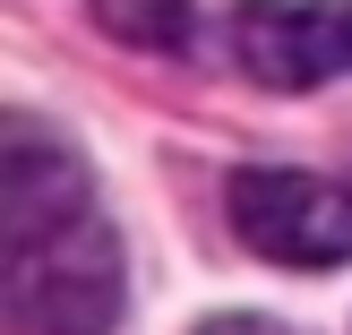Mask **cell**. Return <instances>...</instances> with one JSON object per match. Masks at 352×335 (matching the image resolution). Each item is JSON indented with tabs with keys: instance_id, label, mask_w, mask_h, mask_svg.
Listing matches in <instances>:
<instances>
[{
	"instance_id": "cell-1",
	"label": "cell",
	"mask_w": 352,
	"mask_h": 335,
	"mask_svg": "<svg viewBox=\"0 0 352 335\" xmlns=\"http://www.w3.org/2000/svg\"><path fill=\"white\" fill-rule=\"evenodd\" d=\"M0 310H9V335H112V318H120V241L95 215L52 224L34 241H9Z\"/></svg>"
},
{
	"instance_id": "cell-6",
	"label": "cell",
	"mask_w": 352,
	"mask_h": 335,
	"mask_svg": "<svg viewBox=\"0 0 352 335\" xmlns=\"http://www.w3.org/2000/svg\"><path fill=\"white\" fill-rule=\"evenodd\" d=\"M198 335H284V327H267V318H215V327H198Z\"/></svg>"
},
{
	"instance_id": "cell-5",
	"label": "cell",
	"mask_w": 352,
	"mask_h": 335,
	"mask_svg": "<svg viewBox=\"0 0 352 335\" xmlns=\"http://www.w3.org/2000/svg\"><path fill=\"white\" fill-rule=\"evenodd\" d=\"M95 26L120 34V43H146V52H181L189 43V0H95Z\"/></svg>"
},
{
	"instance_id": "cell-2",
	"label": "cell",
	"mask_w": 352,
	"mask_h": 335,
	"mask_svg": "<svg viewBox=\"0 0 352 335\" xmlns=\"http://www.w3.org/2000/svg\"><path fill=\"white\" fill-rule=\"evenodd\" d=\"M232 233L275 267H344L352 258V189L292 164L232 172Z\"/></svg>"
},
{
	"instance_id": "cell-4",
	"label": "cell",
	"mask_w": 352,
	"mask_h": 335,
	"mask_svg": "<svg viewBox=\"0 0 352 335\" xmlns=\"http://www.w3.org/2000/svg\"><path fill=\"white\" fill-rule=\"evenodd\" d=\"M86 215V172L69 147L34 129H9L0 138V241H34L52 224H78Z\"/></svg>"
},
{
	"instance_id": "cell-3",
	"label": "cell",
	"mask_w": 352,
	"mask_h": 335,
	"mask_svg": "<svg viewBox=\"0 0 352 335\" xmlns=\"http://www.w3.org/2000/svg\"><path fill=\"white\" fill-rule=\"evenodd\" d=\"M232 52L258 86H284V95L352 78V0H241Z\"/></svg>"
}]
</instances>
